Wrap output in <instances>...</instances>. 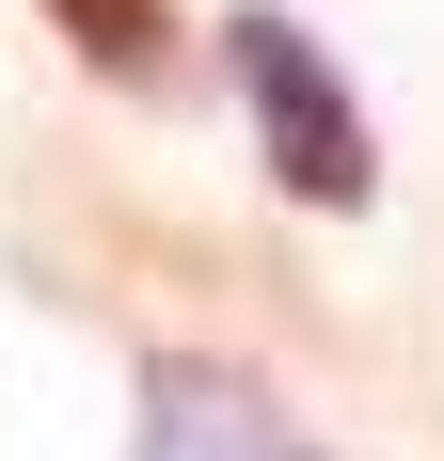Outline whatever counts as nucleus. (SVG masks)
I'll return each instance as SVG.
<instances>
[{
  "mask_svg": "<svg viewBox=\"0 0 444 461\" xmlns=\"http://www.w3.org/2000/svg\"><path fill=\"white\" fill-rule=\"evenodd\" d=\"M238 95H254V143H270V176L302 191V207H365V191H381L365 112L333 95V64H317L302 16H238Z\"/></svg>",
  "mask_w": 444,
  "mask_h": 461,
  "instance_id": "obj_1",
  "label": "nucleus"
},
{
  "mask_svg": "<svg viewBox=\"0 0 444 461\" xmlns=\"http://www.w3.org/2000/svg\"><path fill=\"white\" fill-rule=\"evenodd\" d=\"M48 16H64V48L111 64V80H159V64H175V16H159V0H48Z\"/></svg>",
  "mask_w": 444,
  "mask_h": 461,
  "instance_id": "obj_2",
  "label": "nucleus"
}]
</instances>
